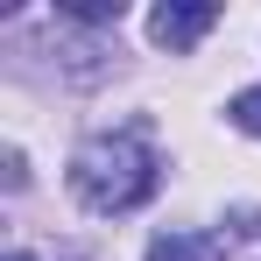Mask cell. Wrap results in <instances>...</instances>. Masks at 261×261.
Instances as JSON below:
<instances>
[{
	"instance_id": "6da1fadb",
	"label": "cell",
	"mask_w": 261,
	"mask_h": 261,
	"mask_svg": "<svg viewBox=\"0 0 261 261\" xmlns=\"http://www.w3.org/2000/svg\"><path fill=\"white\" fill-rule=\"evenodd\" d=\"M155 184H163V170H155V148L141 134H92L71 155V198L85 212H99V219L148 205Z\"/></svg>"
},
{
	"instance_id": "7a4b0ae2",
	"label": "cell",
	"mask_w": 261,
	"mask_h": 261,
	"mask_svg": "<svg viewBox=\"0 0 261 261\" xmlns=\"http://www.w3.org/2000/svg\"><path fill=\"white\" fill-rule=\"evenodd\" d=\"M212 21H219V7H205V0H170V7L148 14V36H155L163 49H191Z\"/></svg>"
},
{
	"instance_id": "3957f363",
	"label": "cell",
	"mask_w": 261,
	"mask_h": 261,
	"mask_svg": "<svg viewBox=\"0 0 261 261\" xmlns=\"http://www.w3.org/2000/svg\"><path fill=\"white\" fill-rule=\"evenodd\" d=\"M148 261H226V240L219 233H155Z\"/></svg>"
},
{
	"instance_id": "277c9868",
	"label": "cell",
	"mask_w": 261,
	"mask_h": 261,
	"mask_svg": "<svg viewBox=\"0 0 261 261\" xmlns=\"http://www.w3.org/2000/svg\"><path fill=\"white\" fill-rule=\"evenodd\" d=\"M226 120H233L240 134H254V141H261V85H247V92H240V99L226 106Z\"/></svg>"
},
{
	"instance_id": "5b68a950",
	"label": "cell",
	"mask_w": 261,
	"mask_h": 261,
	"mask_svg": "<svg viewBox=\"0 0 261 261\" xmlns=\"http://www.w3.org/2000/svg\"><path fill=\"white\" fill-rule=\"evenodd\" d=\"M71 21H120V0H71Z\"/></svg>"
},
{
	"instance_id": "8992f818",
	"label": "cell",
	"mask_w": 261,
	"mask_h": 261,
	"mask_svg": "<svg viewBox=\"0 0 261 261\" xmlns=\"http://www.w3.org/2000/svg\"><path fill=\"white\" fill-rule=\"evenodd\" d=\"M7 261H29V254H7Z\"/></svg>"
}]
</instances>
